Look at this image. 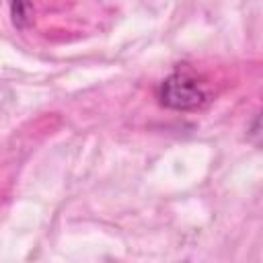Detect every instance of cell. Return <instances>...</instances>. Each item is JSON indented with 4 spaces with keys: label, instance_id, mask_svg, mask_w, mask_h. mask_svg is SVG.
I'll use <instances>...</instances> for the list:
<instances>
[{
    "label": "cell",
    "instance_id": "7a4b0ae2",
    "mask_svg": "<svg viewBox=\"0 0 263 263\" xmlns=\"http://www.w3.org/2000/svg\"><path fill=\"white\" fill-rule=\"evenodd\" d=\"M29 0H12V21L14 25L23 27L29 18Z\"/></svg>",
    "mask_w": 263,
    "mask_h": 263
},
{
    "label": "cell",
    "instance_id": "6da1fadb",
    "mask_svg": "<svg viewBox=\"0 0 263 263\" xmlns=\"http://www.w3.org/2000/svg\"><path fill=\"white\" fill-rule=\"evenodd\" d=\"M162 107L175 111H197L210 103V90L205 84L187 70H177L168 74L156 90Z\"/></svg>",
    "mask_w": 263,
    "mask_h": 263
}]
</instances>
